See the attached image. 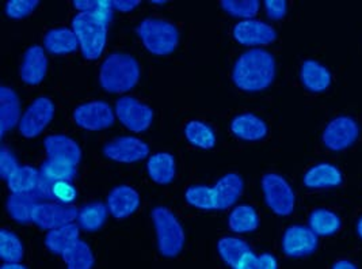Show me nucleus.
<instances>
[{"label": "nucleus", "instance_id": "a878e982", "mask_svg": "<svg viewBox=\"0 0 362 269\" xmlns=\"http://www.w3.org/2000/svg\"><path fill=\"white\" fill-rule=\"evenodd\" d=\"M250 252H252L251 246L238 236H223L217 242V253L230 269L235 268Z\"/></svg>", "mask_w": 362, "mask_h": 269}, {"label": "nucleus", "instance_id": "bb28decb", "mask_svg": "<svg viewBox=\"0 0 362 269\" xmlns=\"http://www.w3.org/2000/svg\"><path fill=\"white\" fill-rule=\"evenodd\" d=\"M79 226L75 223L66 224L56 230H50L45 236V245L50 252L63 256L75 242L79 241Z\"/></svg>", "mask_w": 362, "mask_h": 269}, {"label": "nucleus", "instance_id": "9d476101", "mask_svg": "<svg viewBox=\"0 0 362 269\" xmlns=\"http://www.w3.org/2000/svg\"><path fill=\"white\" fill-rule=\"evenodd\" d=\"M74 121L83 130L97 132L115 124V112L107 102H86L75 108Z\"/></svg>", "mask_w": 362, "mask_h": 269}, {"label": "nucleus", "instance_id": "20e7f679", "mask_svg": "<svg viewBox=\"0 0 362 269\" xmlns=\"http://www.w3.org/2000/svg\"><path fill=\"white\" fill-rule=\"evenodd\" d=\"M152 223L156 233L158 251L165 258H174L181 254L186 242L181 222L171 210L158 205L151 212Z\"/></svg>", "mask_w": 362, "mask_h": 269}, {"label": "nucleus", "instance_id": "f8f14e48", "mask_svg": "<svg viewBox=\"0 0 362 269\" xmlns=\"http://www.w3.org/2000/svg\"><path fill=\"white\" fill-rule=\"evenodd\" d=\"M79 211L76 207L62 202H41L33 212L32 222L42 230H56L78 219Z\"/></svg>", "mask_w": 362, "mask_h": 269}, {"label": "nucleus", "instance_id": "4468645a", "mask_svg": "<svg viewBox=\"0 0 362 269\" xmlns=\"http://www.w3.org/2000/svg\"><path fill=\"white\" fill-rule=\"evenodd\" d=\"M232 35L236 42L245 47L269 45L277 40L276 29L258 19H246L236 23L232 29Z\"/></svg>", "mask_w": 362, "mask_h": 269}, {"label": "nucleus", "instance_id": "37998d69", "mask_svg": "<svg viewBox=\"0 0 362 269\" xmlns=\"http://www.w3.org/2000/svg\"><path fill=\"white\" fill-rule=\"evenodd\" d=\"M113 8L121 13H131L134 8L139 7V0H113Z\"/></svg>", "mask_w": 362, "mask_h": 269}, {"label": "nucleus", "instance_id": "f3484780", "mask_svg": "<svg viewBox=\"0 0 362 269\" xmlns=\"http://www.w3.org/2000/svg\"><path fill=\"white\" fill-rule=\"evenodd\" d=\"M48 159L78 165L82 159L81 146L66 134H50L44 140Z\"/></svg>", "mask_w": 362, "mask_h": 269}, {"label": "nucleus", "instance_id": "c9c22d12", "mask_svg": "<svg viewBox=\"0 0 362 269\" xmlns=\"http://www.w3.org/2000/svg\"><path fill=\"white\" fill-rule=\"evenodd\" d=\"M259 1L258 0H223L221 1V8L230 16L235 18H243L246 19H254V17L259 11Z\"/></svg>", "mask_w": 362, "mask_h": 269}, {"label": "nucleus", "instance_id": "423d86ee", "mask_svg": "<svg viewBox=\"0 0 362 269\" xmlns=\"http://www.w3.org/2000/svg\"><path fill=\"white\" fill-rule=\"evenodd\" d=\"M264 202L280 217H288L295 211L296 195L291 184L277 173H267L261 180Z\"/></svg>", "mask_w": 362, "mask_h": 269}, {"label": "nucleus", "instance_id": "9b49d317", "mask_svg": "<svg viewBox=\"0 0 362 269\" xmlns=\"http://www.w3.org/2000/svg\"><path fill=\"white\" fill-rule=\"evenodd\" d=\"M103 155L119 164H134L148 156V144L134 136H119L107 142L103 149Z\"/></svg>", "mask_w": 362, "mask_h": 269}, {"label": "nucleus", "instance_id": "e433bc0d", "mask_svg": "<svg viewBox=\"0 0 362 269\" xmlns=\"http://www.w3.org/2000/svg\"><path fill=\"white\" fill-rule=\"evenodd\" d=\"M233 269H279V260L270 253L257 256L250 252Z\"/></svg>", "mask_w": 362, "mask_h": 269}, {"label": "nucleus", "instance_id": "2eb2a0df", "mask_svg": "<svg viewBox=\"0 0 362 269\" xmlns=\"http://www.w3.org/2000/svg\"><path fill=\"white\" fill-rule=\"evenodd\" d=\"M48 64V56L42 47L33 45L28 48L19 69L21 81L29 86L41 84L47 76Z\"/></svg>", "mask_w": 362, "mask_h": 269}, {"label": "nucleus", "instance_id": "4be33fe9", "mask_svg": "<svg viewBox=\"0 0 362 269\" xmlns=\"http://www.w3.org/2000/svg\"><path fill=\"white\" fill-rule=\"evenodd\" d=\"M300 81L311 93H323L331 86V72L329 68L316 60H305L300 68Z\"/></svg>", "mask_w": 362, "mask_h": 269}, {"label": "nucleus", "instance_id": "f257e3e1", "mask_svg": "<svg viewBox=\"0 0 362 269\" xmlns=\"http://www.w3.org/2000/svg\"><path fill=\"white\" fill-rule=\"evenodd\" d=\"M276 75V57L262 48H252L242 53L232 68L233 84L247 93L264 91L274 82Z\"/></svg>", "mask_w": 362, "mask_h": 269}, {"label": "nucleus", "instance_id": "2f4dec72", "mask_svg": "<svg viewBox=\"0 0 362 269\" xmlns=\"http://www.w3.org/2000/svg\"><path fill=\"white\" fill-rule=\"evenodd\" d=\"M107 214L109 208L103 202H88L79 211L76 220L79 223V227L84 231L94 233L100 230L102 226L106 223Z\"/></svg>", "mask_w": 362, "mask_h": 269}, {"label": "nucleus", "instance_id": "a19ab883", "mask_svg": "<svg viewBox=\"0 0 362 269\" xmlns=\"http://www.w3.org/2000/svg\"><path fill=\"white\" fill-rule=\"evenodd\" d=\"M19 168L17 158L11 150L4 146L0 149V174L7 181V178Z\"/></svg>", "mask_w": 362, "mask_h": 269}, {"label": "nucleus", "instance_id": "79ce46f5", "mask_svg": "<svg viewBox=\"0 0 362 269\" xmlns=\"http://www.w3.org/2000/svg\"><path fill=\"white\" fill-rule=\"evenodd\" d=\"M264 10L270 19L279 21L286 16L288 13V3L285 0H266Z\"/></svg>", "mask_w": 362, "mask_h": 269}, {"label": "nucleus", "instance_id": "aec40b11", "mask_svg": "<svg viewBox=\"0 0 362 269\" xmlns=\"http://www.w3.org/2000/svg\"><path fill=\"white\" fill-rule=\"evenodd\" d=\"M21 101L17 93L7 86L0 87V136L11 131L21 121Z\"/></svg>", "mask_w": 362, "mask_h": 269}, {"label": "nucleus", "instance_id": "f704fd0d", "mask_svg": "<svg viewBox=\"0 0 362 269\" xmlns=\"http://www.w3.org/2000/svg\"><path fill=\"white\" fill-rule=\"evenodd\" d=\"M185 200L189 205H192L197 210H202V211L216 210L214 188H209V186H189L185 192Z\"/></svg>", "mask_w": 362, "mask_h": 269}, {"label": "nucleus", "instance_id": "4c0bfd02", "mask_svg": "<svg viewBox=\"0 0 362 269\" xmlns=\"http://www.w3.org/2000/svg\"><path fill=\"white\" fill-rule=\"evenodd\" d=\"M74 7L79 13H88L95 16H103V17H113V3L106 0H75Z\"/></svg>", "mask_w": 362, "mask_h": 269}, {"label": "nucleus", "instance_id": "a18cd8bd", "mask_svg": "<svg viewBox=\"0 0 362 269\" xmlns=\"http://www.w3.org/2000/svg\"><path fill=\"white\" fill-rule=\"evenodd\" d=\"M0 269H28L21 263H4Z\"/></svg>", "mask_w": 362, "mask_h": 269}, {"label": "nucleus", "instance_id": "7ed1b4c3", "mask_svg": "<svg viewBox=\"0 0 362 269\" xmlns=\"http://www.w3.org/2000/svg\"><path fill=\"white\" fill-rule=\"evenodd\" d=\"M112 18L79 13L72 18V30L79 41L83 57L87 60H97L105 51L107 41V29Z\"/></svg>", "mask_w": 362, "mask_h": 269}, {"label": "nucleus", "instance_id": "a211bd4d", "mask_svg": "<svg viewBox=\"0 0 362 269\" xmlns=\"http://www.w3.org/2000/svg\"><path fill=\"white\" fill-rule=\"evenodd\" d=\"M245 189L243 178L236 173L224 174L214 186L216 210H227L239 200Z\"/></svg>", "mask_w": 362, "mask_h": 269}, {"label": "nucleus", "instance_id": "49530a36", "mask_svg": "<svg viewBox=\"0 0 362 269\" xmlns=\"http://www.w3.org/2000/svg\"><path fill=\"white\" fill-rule=\"evenodd\" d=\"M356 230H357V234L362 239V215L358 219V222H357V227H356Z\"/></svg>", "mask_w": 362, "mask_h": 269}, {"label": "nucleus", "instance_id": "58836bf2", "mask_svg": "<svg viewBox=\"0 0 362 269\" xmlns=\"http://www.w3.org/2000/svg\"><path fill=\"white\" fill-rule=\"evenodd\" d=\"M38 4V0H10L6 4V16L11 19L29 17Z\"/></svg>", "mask_w": 362, "mask_h": 269}, {"label": "nucleus", "instance_id": "0eeeda50", "mask_svg": "<svg viewBox=\"0 0 362 269\" xmlns=\"http://www.w3.org/2000/svg\"><path fill=\"white\" fill-rule=\"evenodd\" d=\"M360 134V125L354 118L350 116H338L332 118L326 125L322 139L326 149L331 151H344L357 142Z\"/></svg>", "mask_w": 362, "mask_h": 269}, {"label": "nucleus", "instance_id": "6ab92c4d", "mask_svg": "<svg viewBox=\"0 0 362 269\" xmlns=\"http://www.w3.org/2000/svg\"><path fill=\"white\" fill-rule=\"evenodd\" d=\"M230 132L245 142H259L267 136L269 128L264 120L254 113H242L232 118Z\"/></svg>", "mask_w": 362, "mask_h": 269}, {"label": "nucleus", "instance_id": "39448f33", "mask_svg": "<svg viewBox=\"0 0 362 269\" xmlns=\"http://www.w3.org/2000/svg\"><path fill=\"white\" fill-rule=\"evenodd\" d=\"M137 34L146 50L156 56L174 53L180 44L178 28L162 18H146L137 26Z\"/></svg>", "mask_w": 362, "mask_h": 269}, {"label": "nucleus", "instance_id": "ea45409f", "mask_svg": "<svg viewBox=\"0 0 362 269\" xmlns=\"http://www.w3.org/2000/svg\"><path fill=\"white\" fill-rule=\"evenodd\" d=\"M52 200L62 204H69L74 202L78 196V190L71 181H60L50 186Z\"/></svg>", "mask_w": 362, "mask_h": 269}, {"label": "nucleus", "instance_id": "1a4fd4ad", "mask_svg": "<svg viewBox=\"0 0 362 269\" xmlns=\"http://www.w3.org/2000/svg\"><path fill=\"white\" fill-rule=\"evenodd\" d=\"M54 103L48 97L35 98L25 110L19 121V134L28 139L37 137L54 118Z\"/></svg>", "mask_w": 362, "mask_h": 269}, {"label": "nucleus", "instance_id": "412c9836", "mask_svg": "<svg viewBox=\"0 0 362 269\" xmlns=\"http://www.w3.org/2000/svg\"><path fill=\"white\" fill-rule=\"evenodd\" d=\"M304 185L310 189H325L342 185L344 176L337 166L323 162L310 168L303 177Z\"/></svg>", "mask_w": 362, "mask_h": 269}, {"label": "nucleus", "instance_id": "72a5a7b5", "mask_svg": "<svg viewBox=\"0 0 362 269\" xmlns=\"http://www.w3.org/2000/svg\"><path fill=\"white\" fill-rule=\"evenodd\" d=\"M0 257L6 263H21L25 257V246L21 238L7 230H0Z\"/></svg>", "mask_w": 362, "mask_h": 269}, {"label": "nucleus", "instance_id": "ddd939ff", "mask_svg": "<svg viewBox=\"0 0 362 269\" xmlns=\"http://www.w3.org/2000/svg\"><path fill=\"white\" fill-rule=\"evenodd\" d=\"M281 248L288 257H307L317 251L319 239L310 227L293 224L285 230L281 239Z\"/></svg>", "mask_w": 362, "mask_h": 269}, {"label": "nucleus", "instance_id": "c03bdc74", "mask_svg": "<svg viewBox=\"0 0 362 269\" xmlns=\"http://www.w3.org/2000/svg\"><path fill=\"white\" fill-rule=\"evenodd\" d=\"M331 269H358V267L349 260H338L334 263Z\"/></svg>", "mask_w": 362, "mask_h": 269}, {"label": "nucleus", "instance_id": "393cba45", "mask_svg": "<svg viewBox=\"0 0 362 269\" xmlns=\"http://www.w3.org/2000/svg\"><path fill=\"white\" fill-rule=\"evenodd\" d=\"M44 200L35 193H25V195H11L7 199V211L10 217L17 223L26 224L32 222L34 210Z\"/></svg>", "mask_w": 362, "mask_h": 269}, {"label": "nucleus", "instance_id": "473e14b6", "mask_svg": "<svg viewBox=\"0 0 362 269\" xmlns=\"http://www.w3.org/2000/svg\"><path fill=\"white\" fill-rule=\"evenodd\" d=\"M62 257L66 269H93L95 264V257L91 248L81 239L66 251Z\"/></svg>", "mask_w": 362, "mask_h": 269}, {"label": "nucleus", "instance_id": "c756f323", "mask_svg": "<svg viewBox=\"0 0 362 269\" xmlns=\"http://www.w3.org/2000/svg\"><path fill=\"white\" fill-rule=\"evenodd\" d=\"M183 134L192 146L202 149V150L214 149L216 142H217L214 128L199 120H190L185 125Z\"/></svg>", "mask_w": 362, "mask_h": 269}, {"label": "nucleus", "instance_id": "cd10ccee", "mask_svg": "<svg viewBox=\"0 0 362 269\" xmlns=\"http://www.w3.org/2000/svg\"><path fill=\"white\" fill-rule=\"evenodd\" d=\"M259 226V217L254 207L242 204L235 207L228 217V227L233 233L245 234L252 233Z\"/></svg>", "mask_w": 362, "mask_h": 269}, {"label": "nucleus", "instance_id": "5701e85b", "mask_svg": "<svg viewBox=\"0 0 362 269\" xmlns=\"http://www.w3.org/2000/svg\"><path fill=\"white\" fill-rule=\"evenodd\" d=\"M148 177L156 184L167 185L174 181L177 174V162L170 152H156L147 162Z\"/></svg>", "mask_w": 362, "mask_h": 269}, {"label": "nucleus", "instance_id": "6e6552de", "mask_svg": "<svg viewBox=\"0 0 362 269\" xmlns=\"http://www.w3.org/2000/svg\"><path fill=\"white\" fill-rule=\"evenodd\" d=\"M115 118L132 132H144L152 125L153 109L133 97H122L115 102Z\"/></svg>", "mask_w": 362, "mask_h": 269}, {"label": "nucleus", "instance_id": "dca6fc26", "mask_svg": "<svg viewBox=\"0 0 362 269\" xmlns=\"http://www.w3.org/2000/svg\"><path fill=\"white\" fill-rule=\"evenodd\" d=\"M141 204L139 192L129 185H118L107 195V208L115 219H127L133 215Z\"/></svg>", "mask_w": 362, "mask_h": 269}, {"label": "nucleus", "instance_id": "c85d7f7f", "mask_svg": "<svg viewBox=\"0 0 362 269\" xmlns=\"http://www.w3.org/2000/svg\"><path fill=\"white\" fill-rule=\"evenodd\" d=\"M40 184V170L33 166H19L7 178V186L13 195L34 193Z\"/></svg>", "mask_w": 362, "mask_h": 269}, {"label": "nucleus", "instance_id": "b1692460", "mask_svg": "<svg viewBox=\"0 0 362 269\" xmlns=\"http://www.w3.org/2000/svg\"><path fill=\"white\" fill-rule=\"evenodd\" d=\"M44 48L52 55H69L79 48V41L72 29L56 28L45 34Z\"/></svg>", "mask_w": 362, "mask_h": 269}, {"label": "nucleus", "instance_id": "f03ea898", "mask_svg": "<svg viewBox=\"0 0 362 269\" xmlns=\"http://www.w3.org/2000/svg\"><path fill=\"white\" fill-rule=\"evenodd\" d=\"M140 76V64L129 53H112L102 62L99 68V84L105 91L112 94L131 91L139 84Z\"/></svg>", "mask_w": 362, "mask_h": 269}, {"label": "nucleus", "instance_id": "7c9ffc66", "mask_svg": "<svg viewBox=\"0 0 362 269\" xmlns=\"http://www.w3.org/2000/svg\"><path fill=\"white\" fill-rule=\"evenodd\" d=\"M310 229L316 236H329L337 234L342 227L341 218L326 208L313 210L308 219Z\"/></svg>", "mask_w": 362, "mask_h": 269}]
</instances>
